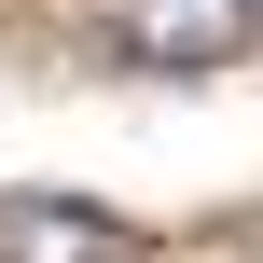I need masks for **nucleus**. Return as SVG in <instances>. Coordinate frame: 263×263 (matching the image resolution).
Returning a JSON list of instances; mask_svg holds the SVG:
<instances>
[{
	"label": "nucleus",
	"mask_w": 263,
	"mask_h": 263,
	"mask_svg": "<svg viewBox=\"0 0 263 263\" xmlns=\"http://www.w3.org/2000/svg\"><path fill=\"white\" fill-rule=\"evenodd\" d=\"M250 0H111V55L125 69H236L250 55Z\"/></svg>",
	"instance_id": "obj_1"
},
{
	"label": "nucleus",
	"mask_w": 263,
	"mask_h": 263,
	"mask_svg": "<svg viewBox=\"0 0 263 263\" xmlns=\"http://www.w3.org/2000/svg\"><path fill=\"white\" fill-rule=\"evenodd\" d=\"M0 263H125V222L83 194H0Z\"/></svg>",
	"instance_id": "obj_2"
}]
</instances>
